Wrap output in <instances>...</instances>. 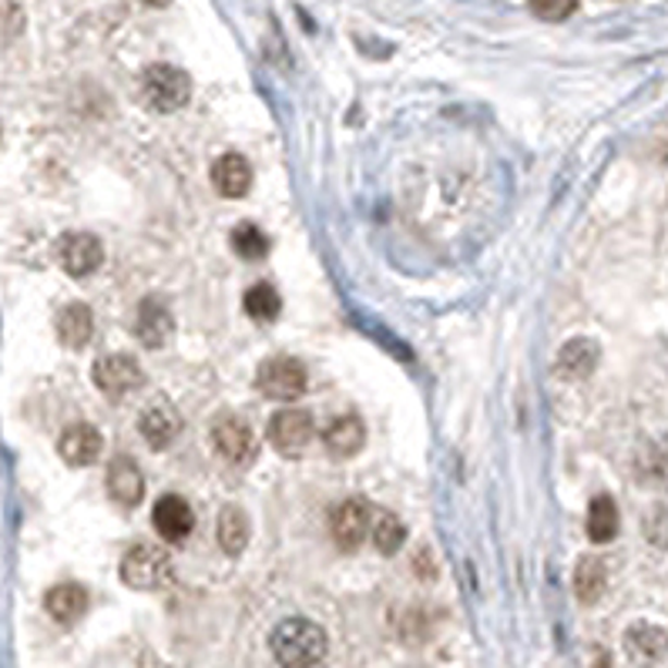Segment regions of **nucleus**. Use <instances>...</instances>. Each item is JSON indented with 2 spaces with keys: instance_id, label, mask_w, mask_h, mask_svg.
<instances>
[{
  "instance_id": "nucleus-13",
  "label": "nucleus",
  "mask_w": 668,
  "mask_h": 668,
  "mask_svg": "<svg viewBox=\"0 0 668 668\" xmlns=\"http://www.w3.org/2000/svg\"><path fill=\"white\" fill-rule=\"evenodd\" d=\"M101 447H104V437L91 423H71L58 441V454L71 467H91L101 457Z\"/></svg>"
},
{
  "instance_id": "nucleus-22",
  "label": "nucleus",
  "mask_w": 668,
  "mask_h": 668,
  "mask_svg": "<svg viewBox=\"0 0 668 668\" xmlns=\"http://www.w3.org/2000/svg\"><path fill=\"white\" fill-rule=\"evenodd\" d=\"M219 544H222V552L225 555H243L246 552V544H249V515L243 507H222V515H219Z\"/></svg>"
},
{
  "instance_id": "nucleus-5",
  "label": "nucleus",
  "mask_w": 668,
  "mask_h": 668,
  "mask_svg": "<svg viewBox=\"0 0 668 668\" xmlns=\"http://www.w3.org/2000/svg\"><path fill=\"white\" fill-rule=\"evenodd\" d=\"M256 389L269 400H296L306 393V367L293 357H272L256 370Z\"/></svg>"
},
{
  "instance_id": "nucleus-20",
  "label": "nucleus",
  "mask_w": 668,
  "mask_h": 668,
  "mask_svg": "<svg viewBox=\"0 0 668 668\" xmlns=\"http://www.w3.org/2000/svg\"><path fill=\"white\" fill-rule=\"evenodd\" d=\"M45 608L54 621L71 624L88 611V592L82 584H58L45 595Z\"/></svg>"
},
{
  "instance_id": "nucleus-21",
  "label": "nucleus",
  "mask_w": 668,
  "mask_h": 668,
  "mask_svg": "<svg viewBox=\"0 0 668 668\" xmlns=\"http://www.w3.org/2000/svg\"><path fill=\"white\" fill-rule=\"evenodd\" d=\"M618 528H621L618 504L608 494H598L592 504H587V521H584L587 537H592L595 544H608L618 537Z\"/></svg>"
},
{
  "instance_id": "nucleus-7",
  "label": "nucleus",
  "mask_w": 668,
  "mask_h": 668,
  "mask_svg": "<svg viewBox=\"0 0 668 668\" xmlns=\"http://www.w3.org/2000/svg\"><path fill=\"white\" fill-rule=\"evenodd\" d=\"M209 441L212 447L235 467H246L252 463L256 457V434H252V426L243 420V417H235V413H222L215 417L212 430H209Z\"/></svg>"
},
{
  "instance_id": "nucleus-14",
  "label": "nucleus",
  "mask_w": 668,
  "mask_h": 668,
  "mask_svg": "<svg viewBox=\"0 0 668 668\" xmlns=\"http://www.w3.org/2000/svg\"><path fill=\"white\" fill-rule=\"evenodd\" d=\"M323 444H326V454L336 457V460H349L357 457L367 444V426L360 417L352 413H343V417H333L330 426L323 430Z\"/></svg>"
},
{
  "instance_id": "nucleus-2",
  "label": "nucleus",
  "mask_w": 668,
  "mask_h": 668,
  "mask_svg": "<svg viewBox=\"0 0 668 668\" xmlns=\"http://www.w3.org/2000/svg\"><path fill=\"white\" fill-rule=\"evenodd\" d=\"M122 581L135 592H159L172 581V558L165 547L159 544H135L128 547V555L122 558Z\"/></svg>"
},
{
  "instance_id": "nucleus-25",
  "label": "nucleus",
  "mask_w": 668,
  "mask_h": 668,
  "mask_svg": "<svg viewBox=\"0 0 668 668\" xmlns=\"http://www.w3.org/2000/svg\"><path fill=\"white\" fill-rule=\"evenodd\" d=\"M246 312L256 320V323H272L283 312V296L276 293V286H269V283H256L249 286L246 299H243Z\"/></svg>"
},
{
  "instance_id": "nucleus-29",
  "label": "nucleus",
  "mask_w": 668,
  "mask_h": 668,
  "mask_svg": "<svg viewBox=\"0 0 668 668\" xmlns=\"http://www.w3.org/2000/svg\"><path fill=\"white\" fill-rule=\"evenodd\" d=\"M661 463L668 467V434H665V441H661Z\"/></svg>"
},
{
  "instance_id": "nucleus-18",
  "label": "nucleus",
  "mask_w": 668,
  "mask_h": 668,
  "mask_svg": "<svg viewBox=\"0 0 668 668\" xmlns=\"http://www.w3.org/2000/svg\"><path fill=\"white\" fill-rule=\"evenodd\" d=\"M212 185L225 199H243V195L252 188V165L243 159V154H222V159L212 165Z\"/></svg>"
},
{
  "instance_id": "nucleus-4",
  "label": "nucleus",
  "mask_w": 668,
  "mask_h": 668,
  "mask_svg": "<svg viewBox=\"0 0 668 668\" xmlns=\"http://www.w3.org/2000/svg\"><path fill=\"white\" fill-rule=\"evenodd\" d=\"M370 528H373V507L363 497H346L333 507L330 534L339 552H357V547L370 537Z\"/></svg>"
},
{
  "instance_id": "nucleus-23",
  "label": "nucleus",
  "mask_w": 668,
  "mask_h": 668,
  "mask_svg": "<svg viewBox=\"0 0 668 668\" xmlns=\"http://www.w3.org/2000/svg\"><path fill=\"white\" fill-rule=\"evenodd\" d=\"M605 584H608V571H605V561L587 555L578 561L574 568V595L581 605H595L602 595H605Z\"/></svg>"
},
{
  "instance_id": "nucleus-24",
  "label": "nucleus",
  "mask_w": 668,
  "mask_h": 668,
  "mask_svg": "<svg viewBox=\"0 0 668 668\" xmlns=\"http://www.w3.org/2000/svg\"><path fill=\"white\" fill-rule=\"evenodd\" d=\"M370 537H373V547L380 555H397L407 541V528L397 515H389V510H373Z\"/></svg>"
},
{
  "instance_id": "nucleus-15",
  "label": "nucleus",
  "mask_w": 668,
  "mask_h": 668,
  "mask_svg": "<svg viewBox=\"0 0 668 668\" xmlns=\"http://www.w3.org/2000/svg\"><path fill=\"white\" fill-rule=\"evenodd\" d=\"M138 430H141V437L151 444V447H169L175 437H178V430H182V417L178 410L169 404V400H154L151 407L141 410L138 417Z\"/></svg>"
},
{
  "instance_id": "nucleus-9",
  "label": "nucleus",
  "mask_w": 668,
  "mask_h": 668,
  "mask_svg": "<svg viewBox=\"0 0 668 668\" xmlns=\"http://www.w3.org/2000/svg\"><path fill=\"white\" fill-rule=\"evenodd\" d=\"M91 380L101 393H111V397H122V393H132L145 383V370L138 367V360L125 357V352H111V357H101L91 370Z\"/></svg>"
},
{
  "instance_id": "nucleus-8",
  "label": "nucleus",
  "mask_w": 668,
  "mask_h": 668,
  "mask_svg": "<svg viewBox=\"0 0 668 668\" xmlns=\"http://www.w3.org/2000/svg\"><path fill=\"white\" fill-rule=\"evenodd\" d=\"M624 655L635 668H652L658 665L665 655H668V632L661 624H652V621H635L624 628Z\"/></svg>"
},
{
  "instance_id": "nucleus-1",
  "label": "nucleus",
  "mask_w": 668,
  "mask_h": 668,
  "mask_svg": "<svg viewBox=\"0 0 668 668\" xmlns=\"http://www.w3.org/2000/svg\"><path fill=\"white\" fill-rule=\"evenodd\" d=\"M269 648L272 658L280 661V668H317L330 652V639L317 621L286 618L272 628Z\"/></svg>"
},
{
  "instance_id": "nucleus-28",
  "label": "nucleus",
  "mask_w": 668,
  "mask_h": 668,
  "mask_svg": "<svg viewBox=\"0 0 668 668\" xmlns=\"http://www.w3.org/2000/svg\"><path fill=\"white\" fill-rule=\"evenodd\" d=\"M645 537L661 552H668V507H655L645 518Z\"/></svg>"
},
{
  "instance_id": "nucleus-16",
  "label": "nucleus",
  "mask_w": 668,
  "mask_h": 668,
  "mask_svg": "<svg viewBox=\"0 0 668 668\" xmlns=\"http://www.w3.org/2000/svg\"><path fill=\"white\" fill-rule=\"evenodd\" d=\"M108 494L122 507H135L145 497V478L132 457H114L108 463Z\"/></svg>"
},
{
  "instance_id": "nucleus-10",
  "label": "nucleus",
  "mask_w": 668,
  "mask_h": 668,
  "mask_svg": "<svg viewBox=\"0 0 668 668\" xmlns=\"http://www.w3.org/2000/svg\"><path fill=\"white\" fill-rule=\"evenodd\" d=\"M151 524H154V531H159V537H165L169 544H178L195 528V510H191V504L185 497L165 494L151 507Z\"/></svg>"
},
{
  "instance_id": "nucleus-11",
  "label": "nucleus",
  "mask_w": 668,
  "mask_h": 668,
  "mask_svg": "<svg viewBox=\"0 0 668 668\" xmlns=\"http://www.w3.org/2000/svg\"><path fill=\"white\" fill-rule=\"evenodd\" d=\"M135 333L141 339V346L148 349H159L172 339L175 333V320H172V309L159 299V296H148L138 302L135 312Z\"/></svg>"
},
{
  "instance_id": "nucleus-30",
  "label": "nucleus",
  "mask_w": 668,
  "mask_h": 668,
  "mask_svg": "<svg viewBox=\"0 0 668 668\" xmlns=\"http://www.w3.org/2000/svg\"><path fill=\"white\" fill-rule=\"evenodd\" d=\"M148 8H165V4H172V0H145Z\"/></svg>"
},
{
  "instance_id": "nucleus-3",
  "label": "nucleus",
  "mask_w": 668,
  "mask_h": 668,
  "mask_svg": "<svg viewBox=\"0 0 668 668\" xmlns=\"http://www.w3.org/2000/svg\"><path fill=\"white\" fill-rule=\"evenodd\" d=\"M141 91H145V101L154 108V111H178L188 104L191 98V77L175 67V64H151L141 77Z\"/></svg>"
},
{
  "instance_id": "nucleus-19",
  "label": "nucleus",
  "mask_w": 668,
  "mask_h": 668,
  "mask_svg": "<svg viewBox=\"0 0 668 668\" xmlns=\"http://www.w3.org/2000/svg\"><path fill=\"white\" fill-rule=\"evenodd\" d=\"M54 330H58L61 346L82 349V346L91 339V333H95V312H91V306H88V302H67V306L58 312Z\"/></svg>"
},
{
  "instance_id": "nucleus-6",
  "label": "nucleus",
  "mask_w": 668,
  "mask_h": 668,
  "mask_svg": "<svg viewBox=\"0 0 668 668\" xmlns=\"http://www.w3.org/2000/svg\"><path fill=\"white\" fill-rule=\"evenodd\" d=\"M312 437H317V420H312L309 410L286 407L269 420V444L286 457H299L312 444Z\"/></svg>"
},
{
  "instance_id": "nucleus-27",
  "label": "nucleus",
  "mask_w": 668,
  "mask_h": 668,
  "mask_svg": "<svg viewBox=\"0 0 668 668\" xmlns=\"http://www.w3.org/2000/svg\"><path fill=\"white\" fill-rule=\"evenodd\" d=\"M528 8L534 11V17H541L547 24H558L578 11V0H528Z\"/></svg>"
},
{
  "instance_id": "nucleus-17",
  "label": "nucleus",
  "mask_w": 668,
  "mask_h": 668,
  "mask_svg": "<svg viewBox=\"0 0 668 668\" xmlns=\"http://www.w3.org/2000/svg\"><path fill=\"white\" fill-rule=\"evenodd\" d=\"M598 360H602V346L587 336H574L558 352V373L568 380H584L595 373Z\"/></svg>"
},
{
  "instance_id": "nucleus-26",
  "label": "nucleus",
  "mask_w": 668,
  "mask_h": 668,
  "mask_svg": "<svg viewBox=\"0 0 668 668\" xmlns=\"http://www.w3.org/2000/svg\"><path fill=\"white\" fill-rule=\"evenodd\" d=\"M232 249L249 262H259L269 252V235L256 222H239L232 228Z\"/></svg>"
},
{
  "instance_id": "nucleus-12",
  "label": "nucleus",
  "mask_w": 668,
  "mask_h": 668,
  "mask_svg": "<svg viewBox=\"0 0 668 668\" xmlns=\"http://www.w3.org/2000/svg\"><path fill=\"white\" fill-rule=\"evenodd\" d=\"M104 262V246L91 232H71L61 243V265L67 276H91V272Z\"/></svg>"
}]
</instances>
